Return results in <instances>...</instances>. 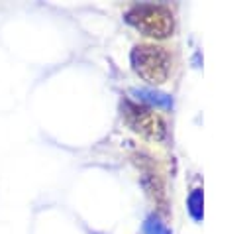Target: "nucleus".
Listing matches in <instances>:
<instances>
[{"mask_svg": "<svg viewBox=\"0 0 251 234\" xmlns=\"http://www.w3.org/2000/svg\"><path fill=\"white\" fill-rule=\"evenodd\" d=\"M131 65L141 79L149 83H163L171 71V57L161 47L137 45L131 51Z\"/></svg>", "mask_w": 251, "mask_h": 234, "instance_id": "nucleus-2", "label": "nucleus"}, {"mask_svg": "<svg viewBox=\"0 0 251 234\" xmlns=\"http://www.w3.org/2000/svg\"><path fill=\"white\" fill-rule=\"evenodd\" d=\"M122 110H124V116H126L127 124L135 132H139L147 138H153V140H161L165 136V122L161 120V116H157L149 108L126 100L122 104Z\"/></svg>", "mask_w": 251, "mask_h": 234, "instance_id": "nucleus-3", "label": "nucleus"}, {"mask_svg": "<svg viewBox=\"0 0 251 234\" xmlns=\"http://www.w3.org/2000/svg\"><path fill=\"white\" fill-rule=\"evenodd\" d=\"M126 20L151 37H167L173 31V14L163 4H137L127 10Z\"/></svg>", "mask_w": 251, "mask_h": 234, "instance_id": "nucleus-1", "label": "nucleus"}, {"mask_svg": "<svg viewBox=\"0 0 251 234\" xmlns=\"http://www.w3.org/2000/svg\"><path fill=\"white\" fill-rule=\"evenodd\" d=\"M188 210H190L194 220L202 218V191L200 189H194L190 193V197H188Z\"/></svg>", "mask_w": 251, "mask_h": 234, "instance_id": "nucleus-5", "label": "nucleus"}, {"mask_svg": "<svg viewBox=\"0 0 251 234\" xmlns=\"http://www.w3.org/2000/svg\"><path fill=\"white\" fill-rule=\"evenodd\" d=\"M131 94L137 96L141 102L145 104H151L155 108H171L173 106V98L165 92H159V90H153V88H131Z\"/></svg>", "mask_w": 251, "mask_h": 234, "instance_id": "nucleus-4", "label": "nucleus"}, {"mask_svg": "<svg viewBox=\"0 0 251 234\" xmlns=\"http://www.w3.org/2000/svg\"><path fill=\"white\" fill-rule=\"evenodd\" d=\"M143 234H171V230L155 216H149L143 224Z\"/></svg>", "mask_w": 251, "mask_h": 234, "instance_id": "nucleus-6", "label": "nucleus"}]
</instances>
